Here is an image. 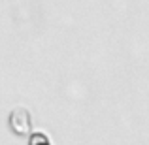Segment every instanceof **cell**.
<instances>
[{
	"label": "cell",
	"instance_id": "6da1fadb",
	"mask_svg": "<svg viewBox=\"0 0 149 145\" xmlns=\"http://www.w3.org/2000/svg\"><path fill=\"white\" fill-rule=\"evenodd\" d=\"M29 145H51V142H49V138H47L45 134H42V132H36V134L30 136Z\"/></svg>",
	"mask_w": 149,
	"mask_h": 145
}]
</instances>
